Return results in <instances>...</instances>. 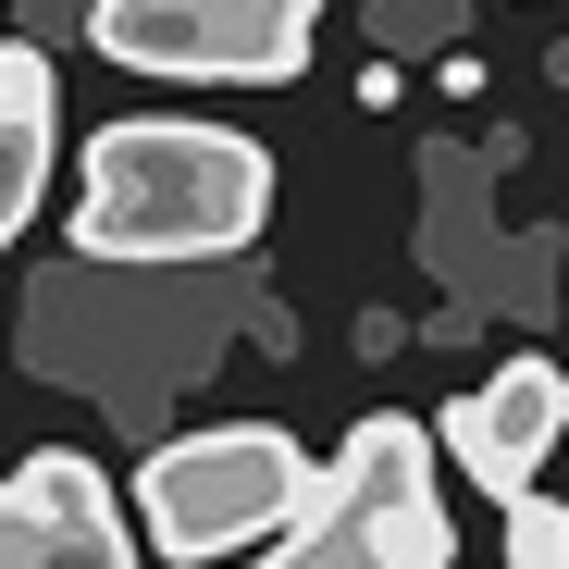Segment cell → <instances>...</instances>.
<instances>
[{
	"label": "cell",
	"mask_w": 569,
	"mask_h": 569,
	"mask_svg": "<svg viewBox=\"0 0 569 569\" xmlns=\"http://www.w3.org/2000/svg\"><path fill=\"white\" fill-rule=\"evenodd\" d=\"M272 211V161L223 124H112L74 186V248L87 260H211L248 248Z\"/></svg>",
	"instance_id": "6da1fadb"
},
{
	"label": "cell",
	"mask_w": 569,
	"mask_h": 569,
	"mask_svg": "<svg viewBox=\"0 0 569 569\" xmlns=\"http://www.w3.org/2000/svg\"><path fill=\"white\" fill-rule=\"evenodd\" d=\"M322 508L310 483V458L298 433H272V421H223V433H173L149 470H137V520L161 557H236L260 532H298Z\"/></svg>",
	"instance_id": "7a4b0ae2"
},
{
	"label": "cell",
	"mask_w": 569,
	"mask_h": 569,
	"mask_svg": "<svg viewBox=\"0 0 569 569\" xmlns=\"http://www.w3.org/2000/svg\"><path fill=\"white\" fill-rule=\"evenodd\" d=\"M87 38L137 74H298L310 62V13H272V0H100Z\"/></svg>",
	"instance_id": "3957f363"
},
{
	"label": "cell",
	"mask_w": 569,
	"mask_h": 569,
	"mask_svg": "<svg viewBox=\"0 0 569 569\" xmlns=\"http://www.w3.org/2000/svg\"><path fill=\"white\" fill-rule=\"evenodd\" d=\"M0 545H13V569H137V532H124L112 483L74 446H38L0 483Z\"/></svg>",
	"instance_id": "277c9868"
},
{
	"label": "cell",
	"mask_w": 569,
	"mask_h": 569,
	"mask_svg": "<svg viewBox=\"0 0 569 569\" xmlns=\"http://www.w3.org/2000/svg\"><path fill=\"white\" fill-rule=\"evenodd\" d=\"M557 433H569V421H557V359H508L496 385H470V397L446 409V458H458L496 508L532 496V470H545Z\"/></svg>",
	"instance_id": "5b68a950"
},
{
	"label": "cell",
	"mask_w": 569,
	"mask_h": 569,
	"mask_svg": "<svg viewBox=\"0 0 569 569\" xmlns=\"http://www.w3.org/2000/svg\"><path fill=\"white\" fill-rule=\"evenodd\" d=\"M322 508H347V520H409V508H433V433L397 421V409H371V421L347 433V458H335Z\"/></svg>",
	"instance_id": "8992f818"
},
{
	"label": "cell",
	"mask_w": 569,
	"mask_h": 569,
	"mask_svg": "<svg viewBox=\"0 0 569 569\" xmlns=\"http://www.w3.org/2000/svg\"><path fill=\"white\" fill-rule=\"evenodd\" d=\"M38 186H50V50L13 38L0 50V248L38 223Z\"/></svg>",
	"instance_id": "52a82bcc"
},
{
	"label": "cell",
	"mask_w": 569,
	"mask_h": 569,
	"mask_svg": "<svg viewBox=\"0 0 569 569\" xmlns=\"http://www.w3.org/2000/svg\"><path fill=\"white\" fill-rule=\"evenodd\" d=\"M508 569H569V508L557 496H508Z\"/></svg>",
	"instance_id": "ba28073f"
},
{
	"label": "cell",
	"mask_w": 569,
	"mask_h": 569,
	"mask_svg": "<svg viewBox=\"0 0 569 569\" xmlns=\"http://www.w3.org/2000/svg\"><path fill=\"white\" fill-rule=\"evenodd\" d=\"M371 38H385V50H421V38H458V0H385V13H371Z\"/></svg>",
	"instance_id": "9c48e42d"
},
{
	"label": "cell",
	"mask_w": 569,
	"mask_h": 569,
	"mask_svg": "<svg viewBox=\"0 0 569 569\" xmlns=\"http://www.w3.org/2000/svg\"><path fill=\"white\" fill-rule=\"evenodd\" d=\"M557 421H569V371H557Z\"/></svg>",
	"instance_id": "30bf717a"
},
{
	"label": "cell",
	"mask_w": 569,
	"mask_h": 569,
	"mask_svg": "<svg viewBox=\"0 0 569 569\" xmlns=\"http://www.w3.org/2000/svg\"><path fill=\"white\" fill-rule=\"evenodd\" d=\"M0 569H13V545H0Z\"/></svg>",
	"instance_id": "8fae6325"
}]
</instances>
